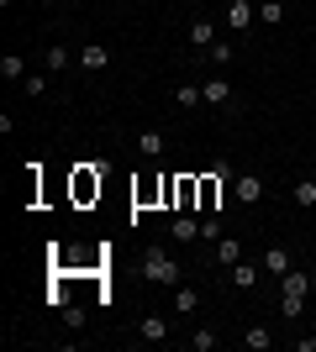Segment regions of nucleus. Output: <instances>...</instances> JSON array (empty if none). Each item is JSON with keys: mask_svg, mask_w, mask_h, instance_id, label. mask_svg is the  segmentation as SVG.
Masks as SVG:
<instances>
[{"mask_svg": "<svg viewBox=\"0 0 316 352\" xmlns=\"http://www.w3.org/2000/svg\"><path fill=\"white\" fill-rule=\"evenodd\" d=\"M143 279H148V284H164V289H180V263H174V252L148 248V252H143Z\"/></svg>", "mask_w": 316, "mask_h": 352, "instance_id": "nucleus-1", "label": "nucleus"}, {"mask_svg": "<svg viewBox=\"0 0 316 352\" xmlns=\"http://www.w3.org/2000/svg\"><path fill=\"white\" fill-rule=\"evenodd\" d=\"M227 179H232V174H227V163H216V168L200 179V206H196V210H216V200H222V184H227Z\"/></svg>", "mask_w": 316, "mask_h": 352, "instance_id": "nucleus-2", "label": "nucleus"}, {"mask_svg": "<svg viewBox=\"0 0 316 352\" xmlns=\"http://www.w3.org/2000/svg\"><path fill=\"white\" fill-rule=\"evenodd\" d=\"M253 21H258V6H253V0H227V27H232V32H248Z\"/></svg>", "mask_w": 316, "mask_h": 352, "instance_id": "nucleus-3", "label": "nucleus"}, {"mask_svg": "<svg viewBox=\"0 0 316 352\" xmlns=\"http://www.w3.org/2000/svg\"><path fill=\"white\" fill-rule=\"evenodd\" d=\"M169 236H174L180 248H190V242H200V221L190 216V210H180V216L169 221Z\"/></svg>", "mask_w": 316, "mask_h": 352, "instance_id": "nucleus-4", "label": "nucleus"}, {"mask_svg": "<svg viewBox=\"0 0 316 352\" xmlns=\"http://www.w3.org/2000/svg\"><path fill=\"white\" fill-rule=\"evenodd\" d=\"M232 195H238V206H258V200H264V179L258 174H238L232 179Z\"/></svg>", "mask_w": 316, "mask_h": 352, "instance_id": "nucleus-5", "label": "nucleus"}, {"mask_svg": "<svg viewBox=\"0 0 316 352\" xmlns=\"http://www.w3.org/2000/svg\"><path fill=\"white\" fill-rule=\"evenodd\" d=\"M79 69L105 74V69H111V47H105V43H85V47H79Z\"/></svg>", "mask_w": 316, "mask_h": 352, "instance_id": "nucleus-6", "label": "nucleus"}, {"mask_svg": "<svg viewBox=\"0 0 316 352\" xmlns=\"http://www.w3.org/2000/svg\"><path fill=\"white\" fill-rule=\"evenodd\" d=\"M185 37H190V43H196L200 53H211V43H216V21H211V16H196V21H190V32H185Z\"/></svg>", "mask_w": 316, "mask_h": 352, "instance_id": "nucleus-7", "label": "nucleus"}, {"mask_svg": "<svg viewBox=\"0 0 316 352\" xmlns=\"http://www.w3.org/2000/svg\"><path fill=\"white\" fill-rule=\"evenodd\" d=\"M137 153H143V158H164V132L143 126V132H137Z\"/></svg>", "mask_w": 316, "mask_h": 352, "instance_id": "nucleus-8", "label": "nucleus"}, {"mask_svg": "<svg viewBox=\"0 0 316 352\" xmlns=\"http://www.w3.org/2000/svg\"><path fill=\"white\" fill-rule=\"evenodd\" d=\"M232 263H242V242L238 236H222L216 242V268H232Z\"/></svg>", "mask_w": 316, "mask_h": 352, "instance_id": "nucleus-9", "label": "nucleus"}, {"mask_svg": "<svg viewBox=\"0 0 316 352\" xmlns=\"http://www.w3.org/2000/svg\"><path fill=\"white\" fill-rule=\"evenodd\" d=\"M227 279L238 284V289H253V284H258V263H248V258H242V263L227 268Z\"/></svg>", "mask_w": 316, "mask_h": 352, "instance_id": "nucleus-10", "label": "nucleus"}, {"mask_svg": "<svg viewBox=\"0 0 316 352\" xmlns=\"http://www.w3.org/2000/svg\"><path fill=\"white\" fill-rule=\"evenodd\" d=\"M137 337H143V342H169V321H164V316H143Z\"/></svg>", "mask_w": 316, "mask_h": 352, "instance_id": "nucleus-11", "label": "nucleus"}, {"mask_svg": "<svg viewBox=\"0 0 316 352\" xmlns=\"http://www.w3.org/2000/svg\"><path fill=\"white\" fill-rule=\"evenodd\" d=\"M264 268H269L274 279H285L290 268H295V263H290V248H269V252H264Z\"/></svg>", "mask_w": 316, "mask_h": 352, "instance_id": "nucleus-12", "label": "nucleus"}, {"mask_svg": "<svg viewBox=\"0 0 316 352\" xmlns=\"http://www.w3.org/2000/svg\"><path fill=\"white\" fill-rule=\"evenodd\" d=\"M280 294H311V274H306V268H290L285 279H280Z\"/></svg>", "mask_w": 316, "mask_h": 352, "instance_id": "nucleus-13", "label": "nucleus"}, {"mask_svg": "<svg viewBox=\"0 0 316 352\" xmlns=\"http://www.w3.org/2000/svg\"><path fill=\"white\" fill-rule=\"evenodd\" d=\"M0 79L21 85V79H27V58H21V53H6V58H0Z\"/></svg>", "mask_w": 316, "mask_h": 352, "instance_id": "nucleus-14", "label": "nucleus"}, {"mask_svg": "<svg viewBox=\"0 0 316 352\" xmlns=\"http://www.w3.org/2000/svg\"><path fill=\"white\" fill-rule=\"evenodd\" d=\"M242 347H248V352H269L274 347L269 326H248V331H242Z\"/></svg>", "mask_w": 316, "mask_h": 352, "instance_id": "nucleus-15", "label": "nucleus"}, {"mask_svg": "<svg viewBox=\"0 0 316 352\" xmlns=\"http://www.w3.org/2000/svg\"><path fill=\"white\" fill-rule=\"evenodd\" d=\"M174 100H180V111H200L206 95H200V85H174Z\"/></svg>", "mask_w": 316, "mask_h": 352, "instance_id": "nucleus-16", "label": "nucleus"}, {"mask_svg": "<svg viewBox=\"0 0 316 352\" xmlns=\"http://www.w3.org/2000/svg\"><path fill=\"white\" fill-rule=\"evenodd\" d=\"M200 95H206V105H227L232 100V85H227V79H211V85H200Z\"/></svg>", "mask_w": 316, "mask_h": 352, "instance_id": "nucleus-17", "label": "nucleus"}, {"mask_svg": "<svg viewBox=\"0 0 316 352\" xmlns=\"http://www.w3.org/2000/svg\"><path fill=\"white\" fill-rule=\"evenodd\" d=\"M301 310H306V294H280V316L285 321H301Z\"/></svg>", "mask_w": 316, "mask_h": 352, "instance_id": "nucleus-18", "label": "nucleus"}, {"mask_svg": "<svg viewBox=\"0 0 316 352\" xmlns=\"http://www.w3.org/2000/svg\"><path fill=\"white\" fill-rule=\"evenodd\" d=\"M43 63H48V74H63V69H69V47H59V43H53V47L43 53Z\"/></svg>", "mask_w": 316, "mask_h": 352, "instance_id": "nucleus-19", "label": "nucleus"}, {"mask_svg": "<svg viewBox=\"0 0 316 352\" xmlns=\"http://www.w3.org/2000/svg\"><path fill=\"white\" fill-rule=\"evenodd\" d=\"M295 206H306V210L316 206V179H311V174H306V179H295Z\"/></svg>", "mask_w": 316, "mask_h": 352, "instance_id": "nucleus-20", "label": "nucleus"}, {"mask_svg": "<svg viewBox=\"0 0 316 352\" xmlns=\"http://www.w3.org/2000/svg\"><path fill=\"white\" fill-rule=\"evenodd\" d=\"M216 342H222V337H216V326H200V331H190V347H196V352H211Z\"/></svg>", "mask_w": 316, "mask_h": 352, "instance_id": "nucleus-21", "label": "nucleus"}, {"mask_svg": "<svg viewBox=\"0 0 316 352\" xmlns=\"http://www.w3.org/2000/svg\"><path fill=\"white\" fill-rule=\"evenodd\" d=\"M258 16H264V27H280V21H285V0H264Z\"/></svg>", "mask_w": 316, "mask_h": 352, "instance_id": "nucleus-22", "label": "nucleus"}, {"mask_svg": "<svg viewBox=\"0 0 316 352\" xmlns=\"http://www.w3.org/2000/svg\"><path fill=\"white\" fill-rule=\"evenodd\" d=\"M21 95H32V100L48 95V74H27V79H21Z\"/></svg>", "mask_w": 316, "mask_h": 352, "instance_id": "nucleus-23", "label": "nucleus"}, {"mask_svg": "<svg viewBox=\"0 0 316 352\" xmlns=\"http://www.w3.org/2000/svg\"><path fill=\"white\" fill-rule=\"evenodd\" d=\"M85 321H90V316H85V305H63V326H69V331H79Z\"/></svg>", "mask_w": 316, "mask_h": 352, "instance_id": "nucleus-24", "label": "nucleus"}, {"mask_svg": "<svg viewBox=\"0 0 316 352\" xmlns=\"http://www.w3.org/2000/svg\"><path fill=\"white\" fill-rule=\"evenodd\" d=\"M232 53H238L232 43H211V53H206V58H211V63H222V69H227V63H232Z\"/></svg>", "mask_w": 316, "mask_h": 352, "instance_id": "nucleus-25", "label": "nucleus"}, {"mask_svg": "<svg viewBox=\"0 0 316 352\" xmlns=\"http://www.w3.org/2000/svg\"><path fill=\"white\" fill-rule=\"evenodd\" d=\"M174 305H180V316H190V310L200 305V294H196V289H185V284H180V294H174Z\"/></svg>", "mask_w": 316, "mask_h": 352, "instance_id": "nucleus-26", "label": "nucleus"}, {"mask_svg": "<svg viewBox=\"0 0 316 352\" xmlns=\"http://www.w3.org/2000/svg\"><path fill=\"white\" fill-rule=\"evenodd\" d=\"M200 242H211V248H216V242H222V221H200Z\"/></svg>", "mask_w": 316, "mask_h": 352, "instance_id": "nucleus-27", "label": "nucleus"}, {"mask_svg": "<svg viewBox=\"0 0 316 352\" xmlns=\"http://www.w3.org/2000/svg\"><path fill=\"white\" fill-rule=\"evenodd\" d=\"M295 352H316V337H301V342H295Z\"/></svg>", "mask_w": 316, "mask_h": 352, "instance_id": "nucleus-28", "label": "nucleus"}, {"mask_svg": "<svg viewBox=\"0 0 316 352\" xmlns=\"http://www.w3.org/2000/svg\"><path fill=\"white\" fill-rule=\"evenodd\" d=\"M311 179H316V168H311Z\"/></svg>", "mask_w": 316, "mask_h": 352, "instance_id": "nucleus-29", "label": "nucleus"}]
</instances>
